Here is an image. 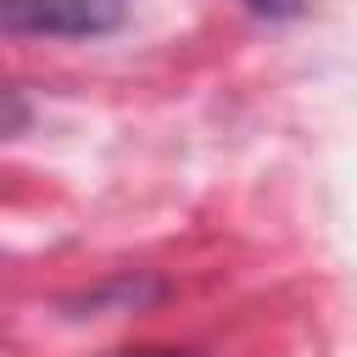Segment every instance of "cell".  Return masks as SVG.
<instances>
[{"mask_svg": "<svg viewBox=\"0 0 357 357\" xmlns=\"http://www.w3.org/2000/svg\"><path fill=\"white\" fill-rule=\"evenodd\" d=\"M128 0H0V22L11 33H45V39H100L123 28Z\"/></svg>", "mask_w": 357, "mask_h": 357, "instance_id": "obj_1", "label": "cell"}, {"mask_svg": "<svg viewBox=\"0 0 357 357\" xmlns=\"http://www.w3.org/2000/svg\"><path fill=\"white\" fill-rule=\"evenodd\" d=\"M134 357H190V351H134Z\"/></svg>", "mask_w": 357, "mask_h": 357, "instance_id": "obj_3", "label": "cell"}, {"mask_svg": "<svg viewBox=\"0 0 357 357\" xmlns=\"http://www.w3.org/2000/svg\"><path fill=\"white\" fill-rule=\"evenodd\" d=\"M251 11H262V17H301L307 11V0H245Z\"/></svg>", "mask_w": 357, "mask_h": 357, "instance_id": "obj_2", "label": "cell"}]
</instances>
